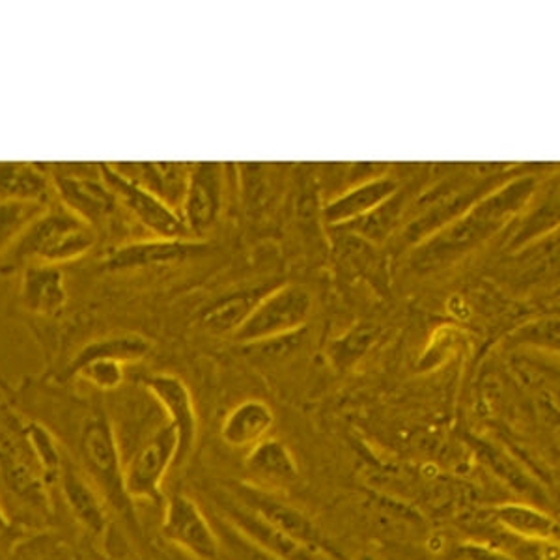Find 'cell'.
Returning a JSON list of instances; mask_svg holds the SVG:
<instances>
[{
	"instance_id": "cell-20",
	"label": "cell",
	"mask_w": 560,
	"mask_h": 560,
	"mask_svg": "<svg viewBox=\"0 0 560 560\" xmlns=\"http://www.w3.org/2000/svg\"><path fill=\"white\" fill-rule=\"evenodd\" d=\"M150 350H152L150 340L137 332H116V335L94 338L77 351L62 372V380H70L77 369L97 359H113L121 364L139 363L150 353Z\"/></svg>"
},
{
	"instance_id": "cell-23",
	"label": "cell",
	"mask_w": 560,
	"mask_h": 560,
	"mask_svg": "<svg viewBox=\"0 0 560 560\" xmlns=\"http://www.w3.org/2000/svg\"><path fill=\"white\" fill-rule=\"evenodd\" d=\"M245 467L266 485H293L300 478V465L290 446L275 438L253 446L245 458Z\"/></svg>"
},
{
	"instance_id": "cell-12",
	"label": "cell",
	"mask_w": 560,
	"mask_h": 560,
	"mask_svg": "<svg viewBox=\"0 0 560 560\" xmlns=\"http://www.w3.org/2000/svg\"><path fill=\"white\" fill-rule=\"evenodd\" d=\"M142 385L160 404L168 424L178 438V464L184 465L191 456L198 440V413L191 388L182 377L174 374H152L144 377Z\"/></svg>"
},
{
	"instance_id": "cell-11",
	"label": "cell",
	"mask_w": 560,
	"mask_h": 560,
	"mask_svg": "<svg viewBox=\"0 0 560 560\" xmlns=\"http://www.w3.org/2000/svg\"><path fill=\"white\" fill-rule=\"evenodd\" d=\"M219 516L232 523L243 535L258 544L260 548L275 555L280 560H340L338 555L327 553L322 549L311 548L303 541L295 540L279 528L271 527L261 517L256 516L253 510L240 503L236 497L229 491H217L213 495Z\"/></svg>"
},
{
	"instance_id": "cell-25",
	"label": "cell",
	"mask_w": 560,
	"mask_h": 560,
	"mask_svg": "<svg viewBox=\"0 0 560 560\" xmlns=\"http://www.w3.org/2000/svg\"><path fill=\"white\" fill-rule=\"evenodd\" d=\"M51 205L0 200V253L10 250L25 230Z\"/></svg>"
},
{
	"instance_id": "cell-27",
	"label": "cell",
	"mask_w": 560,
	"mask_h": 560,
	"mask_svg": "<svg viewBox=\"0 0 560 560\" xmlns=\"http://www.w3.org/2000/svg\"><path fill=\"white\" fill-rule=\"evenodd\" d=\"M219 544H221V560H280L258 544L243 535L232 523L217 514L213 520Z\"/></svg>"
},
{
	"instance_id": "cell-29",
	"label": "cell",
	"mask_w": 560,
	"mask_h": 560,
	"mask_svg": "<svg viewBox=\"0 0 560 560\" xmlns=\"http://www.w3.org/2000/svg\"><path fill=\"white\" fill-rule=\"evenodd\" d=\"M10 560H77V557L60 536L45 533L18 541Z\"/></svg>"
},
{
	"instance_id": "cell-9",
	"label": "cell",
	"mask_w": 560,
	"mask_h": 560,
	"mask_svg": "<svg viewBox=\"0 0 560 560\" xmlns=\"http://www.w3.org/2000/svg\"><path fill=\"white\" fill-rule=\"evenodd\" d=\"M94 166L70 165L71 171H66L65 165L55 166L57 173L49 174L52 189L60 200L58 205L96 229V224L103 223L115 211L118 200L105 184L100 165L94 173H90Z\"/></svg>"
},
{
	"instance_id": "cell-4",
	"label": "cell",
	"mask_w": 560,
	"mask_h": 560,
	"mask_svg": "<svg viewBox=\"0 0 560 560\" xmlns=\"http://www.w3.org/2000/svg\"><path fill=\"white\" fill-rule=\"evenodd\" d=\"M0 477L8 490L33 509L51 506V480L45 475L31 435L28 419L0 404Z\"/></svg>"
},
{
	"instance_id": "cell-28",
	"label": "cell",
	"mask_w": 560,
	"mask_h": 560,
	"mask_svg": "<svg viewBox=\"0 0 560 560\" xmlns=\"http://www.w3.org/2000/svg\"><path fill=\"white\" fill-rule=\"evenodd\" d=\"M400 192L393 198H388L387 202L377 206L376 210L370 211L366 215L357 219L353 223L346 224L342 229L353 230L355 234L369 237L372 242H380L387 236L390 230L395 229L396 221L400 217L401 211Z\"/></svg>"
},
{
	"instance_id": "cell-34",
	"label": "cell",
	"mask_w": 560,
	"mask_h": 560,
	"mask_svg": "<svg viewBox=\"0 0 560 560\" xmlns=\"http://www.w3.org/2000/svg\"><path fill=\"white\" fill-rule=\"evenodd\" d=\"M178 560H192V559H189V557H185V555H184V557H182V559H178Z\"/></svg>"
},
{
	"instance_id": "cell-18",
	"label": "cell",
	"mask_w": 560,
	"mask_h": 560,
	"mask_svg": "<svg viewBox=\"0 0 560 560\" xmlns=\"http://www.w3.org/2000/svg\"><path fill=\"white\" fill-rule=\"evenodd\" d=\"M400 192V187L395 179L374 178L363 184L351 187L350 191L331 200L324 208V217L331 226H346L353 223L357 219L366 215L372 210H376L377 206L387 202L388 198L395 197Z\"/></svg>"
},
{
	"instance_id": "cell-15",
	"label": "cell",
	"mask_w": 560,
	"mask_h": 560,
	"mask_svg": "<svg viewBox=\"0 0 560 560\" xmlns=\"http://www.w3.org/2000/svg\"><path fill=\"white\" fill-rule=\"evenodd\" d=\"M205 243L195 240H163L153 237L144 242L126 243L113 248L103 258V269L107 271H131L150 266H163L173 261L187 260L191 256L205 253Z\"/></svg>"
},
{
	"instance_id": "cell-13",
	"label": "cell",
	"mask_w": 560,
	"mask_h": 560,
	"mask_svg": "<svg viewBox=\"0 0 560 560\" xmlns=\"http://www.w3.org/2000/svg\"><path fill=\"white\" fill-rule=\"evenodd\" d=\"M224 200V166L221 163H197L191 166L182 211L185 226L192 236H202L213 229L221 215Z\"/></svg>"
},
{
	"instance_id": "cell-19",
	"label": "cell",
	"mask_w": 560,
	"mask_h": 560,
	"mask_svg": "<svg viewBox=\"0 0 560 560\" xmlns=\"http://www.w3.org/2000/svg\"><path fill=\"white\" fill-rule=\"evenodd\" d=\"M493 522L512 538L525 541H559V522L535 504L514 501L490 510Z\"/></svg>"
},
{
	"instance_id": "cell-30",
	"label": "cell",
	"mask_w": 560,
	"mask_h": 560,
	"mask_svg": "<svg viewBox=\"0 0 560 560\" xmlns=\"http://www.w3.org/2000/svg\"><path fill=\"white\" fill-rule=\"evenodd\" d=\"M70 380H83L97 390L110 393L120 387L126 380V364L113 361V359H97V361H90L81 369H77Z\"/></svg>"
},
{
	"instance_id": "cell-26",
	"label": "cell",
	"mask_w": 560,
	"mask_h": 560,
	"mask_svg": "<svg viewBox=\"0 0 560 560\" xmlns=\"http://www.w3.org/2000/svg\"><path fill=\"white\" fill-rule=\"evenodd\" d=\"M377 332H380V329L376 325L366 324V322L351 327L350 331L337 338L329 348L331 363L338 370H348L355 366L366 355V351L372 348V345L376 342Z\"/></svg>"
},
{
	"instance_id": "cell-1",
	"label": "cell",
	"mask_w": 560,
	"mask_h": 560,
	"mask_svg": "<svg viewBox=\"0 0 560 560\" xmlns=\"http://www.w3.org/2000/svg\"><path fill=\"white\" fill-rule=\"evenodd\" d=\"M536 191L533 176H520L488 192L471 208L443 224L415 250V264L420 269H435L456 260L509 224L512 217L527 206Z\"/></svg>"
},
{
	"instance_id": "cell-22",
	"label": "cell",
	"mask_w": 560,
	"mask_h": 560,
	"mask_svg": "<svg viewBox=\"0 0 560 560\" xmlns=\"http://www.w3.org/2000/svg\"><path fill=\"white\" fill-rule=\"evenodd\" d=\"M115 166L118 173L128 176L137 184L147 187L148 191L155 192L158 197L163 198L166 205L182 206L185 185L189 171H185V165L179 163H120Z\"/></svg>"
},
{
	"instance_id": "cell-32",
	"label": "cell",
	"mask_w": 560,
	"mask_h": 560,
	"mask_svg": "<svg viewBox=\"0 0 560 560\" xmlns=\"http://www.w3.org/2000/svg\"><path fill=\"white\" fill-rule=\"evenodd\" d=\"M459 559L462 560H516L512 559L510 555L499 551V549L486 548L480 544H467L464 548L459 549Z\"/></svg>"
},
{
	"instance_id": "cell-6",
	"label": "cell",
	"mask_w": 560,
	"mask_h": 560,
	"mask_svg": "<svg viewBox=\"0 0 560 560\" xmlns=\"http://www.w3.org/2000/svg\"><path fill=\"white\" fill-rule=\"evenodd\" d=\"M311 311L313 300L305 288L295 284L277 288L258 303L247 322L234 332V337L240 340V345L248 346L301 331Z\"/></svg>"
},
{
	"instance_id": "cell-3",
	"label": "cell",
	"mask_w": 560,
	"mask_h": 560,
	"mask_svg": "<svg viewBox=\"0 0 560 560\" xmlns=\"http://www.w3.org/2000/svg\"><path fill=\"white\" fill-rule=\"evenodd\" d=\"M77 458L92 482L100 488L107 504L137 527L133 503L124 490V464L115 427L103 409H90L79 420L75 440Z\"/></svg>"
},
{
	"instance_id": "cell-21",
	"label": "cell",
	"mask_w": 560,
	"mask_h": 560,
	"mask_svg": "<svg viewBox=\"0 0 560 560\" xmlns=\"http://www.w3.org/2000/svg\"><path fill=\"white\" fill-rule=\"evenodd\" d=\"M51 174L34 163H0V200L51 205Z\"/></svg>"
},
{
	"instance_id": "cell-14",
	"label": "cell",
	"mask_w": 560,
	"mask_h": 560,
	"mask_svg": "<svg viewBox=\"0 0 560 560\" xmlns=\"http://www.w3.org/2000/svg\"><path fill=\"white\" fill-rule=\"evenodd\" d=\"M57 485L79 525L90 535H105L108 528L107 501L92 478L81 469V465L73 464L68 454L62 462Z\"/></svg>"
},
{
	"instance_id": "cell-17",
	"label": "cell",
	"mask_w": 560,
	"mask_h": 560,
	"mask_svg": "<svg viewBox=\"0 0 560 560\" xmlns=\"http://www.w3.org/2000/svg\"><path fill=\"white\" fill-rule=\"evenodd\" d=\"M275 427V413L269 404L264 400H245L237 404L224 417L221 424V438L224 445L236 451H250L269 438Z\"/></svg>"
},
{
	"instance_id": "cell-2",
	"label": "cell",
	"mask_w": 560,
	"mask_h": 560,
	"mask_svg": "<svg viewBox=\"0 0 560 560\" xmlns=\"http://www.w3.org/2000/svg\"><path fill=\"white\" fill-rule=\"evenodd\" d=\"M97 242L96 229L62 205H51L8 250L7 269L47 264L62 266L89 255Z\"/></svg>"
},
{
	"instance_id": "cell-33",
	"label": "cell",
	"mask_w": 560,
	"mask_h": 560,
	"mask_svg": "<svg viewBox=\"0 0 560 560\" xmlns=\"http://www.w3.org/2000/svg\"><path fill=\"white\" fill-rule=\"evenodd\" d=\"M15 536V530H13V522L8 517L4 509L0 506V538H12Z\"/></svg>"
},
{
	"instance_id": "cell-31",
	"label": "cell",
	"mask_w": 560,
	"mask_h": 560,
	"mask_svg": "<svg viewBox=\"0 0 560 560\" xmlns=\"http://www.w3.org/2000/svg\"><path fill=\"white\" fill-rule=\"evenodd\" d=\"M478 454H480V458H485L486 464L490 465L493 472L503 478L504 482H509L514 490L525 491V493L533 490V486H528L530 485L528 478L523 475L522 469L514 462H510L509 456H504L486 443L478 445Z\"/></svg>"
},
{
	"instance_id": "cell-5",
	"label": "cell",
	"mask_w": 560,
	"mask_h": 560,
	"mask_svg": "<svg viewBox=\"0 0 560 560\" xmlns=\"http://www.w3.org/2000/svg\"><path fill=\"white\" fill-rule=\"evenodd\" d=\"M178 464V438L166 422L135 451L124 465V490L129 501H152L163 497L166 475Z\"/></svg>"
},
{
	"instance_id": "cell-16",
	"label": "cell",
	"mask_w": 560,
	"mask_h": 560,
	"mask_svg": "<svg viewBox=\"0 0 560 560\" xmlns=\"http://www.w3.org/2000/svg\"><path fill=\"white\" fill-rule=\"evenodd\" d=\"M21 306L36 316H57L68 303L66 275L60 266L33 264L21 275Z\"/></svg>"
},
{
	"instance_id": "cell-10",
	"label": "cell",
	"mask_w": 560,
	"mask_h": 560,
	"mask_svg": "<svg viewBox=\"0 0 560 560\" xmlns=\"http://www.w3.org/2000/svg\"><path fill=\"white\" fill-rule=\"evenodd\" d=\"M226 491L236 497L237 501L245 504L248 510H253L256 516L269 523L271 527L279 528L282 533H287L295 540L303 541L311 548L337 555L335 548L322 533V528L306 516L303 510L280 499L279 495H275L273 491L260 488V486L245 485V482H232Z\"/></svg>"
},
{
	"instance_id": "cell-7",
	"label": "cell",
	"mask_w": 560,
	"mask_h": 560,
	"mask_svg": "<svg viewBox=\"0 0 560 560\" xmlns=\"http://www.w3.org/2000/svg\"><path fill=\"white\" fill-rule=\"evenodd\" d=\"M161 536L192 560H221V544L202 506L185 493L168 497Z\"/></svg>"
},
{
	"instance_id": "cell-8",
	"label": "cell",
	"mask_w": 560,
	"mask_h": 560,
	"mask_svg": "<svg viewBox=\"0 0 560 560\" xmlns=\"http://www.w3.org/2000/svg\"><path fill=\"white\" fill-rule=\"evenodd\" d=\"M105 184L115 192L116 200L126 206L135 219L144 224L153 236L163 240H192L178 210L166 205L155 192L118 173L113 165H100Z\"/></svg>"
},
{
	"instance_id": "cell-24",
	"label": "cell",
	"mask_w": 560,
	"mask_h": 560,
	"mask_svg": "<svg viewBox=\"0 0 560 560\" xmlns=\"http://www.w3.org/2000/svg\"><path fill=\"white\" fill-rule=\"evenodd\" d=\"M269 292L271 288L258 287L230 293L223 300L213 303L210 308H206L202 325L217 335L236 332Z\"/></svg>"
}]
</instances>
